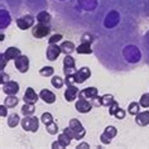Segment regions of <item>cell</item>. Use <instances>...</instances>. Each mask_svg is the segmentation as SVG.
<instances>
[{
	"mask_svg": "<svg viewBox=\"0 0 149 149\" xmlns=\"http://www.w3.org/2000/svg\"><path fill=\"white\" fill-rule=\"evenodd\" d=\"M113 101H114V96L113 95L106 94V95L101 96V104H102V106H109Z\"/></svg>",
	"mask_w": 149,
	"mask_h": 149,
	"instance_id": "cell-32",
	"label": "cell"
},
{
	"mask_svg": "<svg viewBox=\"0 0 149 149\" xmlns=\"http://www.w3.org/2000/svg\"><path fill=\"white\" fill-rule=\"evenodd\" d=\"M40 121H42L44 125H48L53 121V116H52L51 113H43V115L40 116Z\"/></svg>",
	"mask_w": 149,
	"mask_h": 149,
	"instance_id": "cell-33",
	"label": "cell"
},
{
	"mask_svg": "<svg viewBox=\"0 0 149 149\" xmlns=\"http://www.w3.org/2000/svg\"><path fill=\"white\" fill-rule=\"evenodd\" d=\"M14 65H15V68L20 73H25L29 70V58L24 54H20L18 58L14 59Z\"/></svg>",
	"mask_w": 149,
	"mask_h": 149,
	"instance_id": "cell-7",
	"label": "cell"
},
{
	"mask_svg": "<svg viewBox=\"0 0 149 149\" xmlns=\"http://www.w3.org/2000/svg\"><path fill=\"white\" fill-rule=\"evenodd\" d=\"M58 140L61 141V144L66 148V147H68V145L71 144V140H72V139H71V138L67 135L66 133H61V134L58 135Z\"/></svg>",
	"mask_w": 149,
	"mask_h": 149,
	"instance_id": "cell-28",
	"label": "cell"
},
{
	"mask_svg": "<svg viewBox=\"0 0 149 149\" xmlns=\"http://www.w3.org/2000/svg\"><path fill=\"white\" fill-rule=\"evenodd\" d=\"M99 96V90L96 87H87L79 92V99H94Z\"/></svg>",
	"mask_w": 149,
	"mask_h": 149,
	"instance_id": "cell-14",
	"label": "cell"
},
{
	"mask_svg": "<svg viewBox=\"0 0 149 149\" xmlns=\"http://www.w3.org/2000/svg\"><path fill=\"white\" fill-rule=\"evenodd\" d=\"M38 99H40L39 95H37V92L33 90L32 87H27V90H25V92H24V97H23L24 102L33 104V105H34V104L38 101Z\"/></svg>",
	"mask_w": 149,
	"mask_h": 149,
	"instance_id": "cell-11",
	"label": "cell"
},
{
	"mask_svg": "<svg viewBox=\"0 0 149 149\" xmlns=\"http://www.w3.org/2000/svg\"><path fill=\"white\" fill-rule=\"evenodd\" d=\"M37 22L38 23H43V24H48L51 22V14L47 12H39L38 15H37Z\"/></svg>",
	"mask_w": 149,
	"mask_h": 149,
	"instance_id": "cell-23",
	"label": "cell"
},
{
	"mask_svg": "<svg viewBox=\"0 0 149 149\" xmlns=\"http://www.w3.org/2000/svg\"><path fill=\"white\" fill-rule=\"evenodd\" d=\"M17 25H18V28H19L20 31H27V29H29L31 27L34 25V17L27 14V15H23V17L18 18L17 19Z\"/></svg>",
	"mask_w": 149,
	"mask_h": 149,
	"instance_id": "cell-6",
	"label": "cell"
},
{
	"mask_svg": "<svg viewBox=\"0 0 149 149\" xmlns=\"http://www.w3.org/2000/svg\"><path fill=\"white\" fill-rule=\"evenodd\" d=\"M100 140H101V143L102 144H110L111 143V138H109V136H107V135H105V134H101V135H100Z\"/></svg>",
	"mask_w": 149,
	"mask_h": 149,
	"instance_id": "cell-43",
	"label": "cell"
},
{
	"mask_svg": "<svg viewBox=\"0 0 149 149\" xmlns=\"http://www.w3.org/2000/svg\"><path fill=\"white\" fill-rule=\"evenodd\" d=\"M88 148H90V144L86 143V141H82V143L77 145V149H88Z\"/></svg>",
	"mask_w": 149,
	"mask_h": 149,
	"instance_id": "cell-48",
	"label": "cell"
},
{
	"mask_svg": "<svg viewBox=\"0 0 149 149\" xmlns=\"http://www.w3.org/2000/svg\"><path fill=\"white\" fill-rule=\"evenodd\" d=\"M18 102H19V99L15 95H8V97L4 101V105H6V107H15Z\"/></svg>",
	"mask_w": 149,
	"mask_h": 149,
	"instance_id": "cell-24",
	"label": "cell"
},
{
	"mask_svg": "<svg viewBox=\"0 0 149 149\" xmlns=\"http://www.w3.org/2000/svg\"><path fill=\"white\" fill-rule=\"evenodd\" d=\"M51 84L53 85L56 88H61V87L63 86V80H62L59 76H54V77H52Z\"/></svg>",
	"mask_w": 149,
	"mask_h": 149,
	"instance_id": "cell-34",
	"label": "cell"
},
{
	"mask_svg": "<svg viewBox=\"0 0 149 149\" xmlns=\"http://www.w3.org/2000/svg\"><path fill=\"white\" fill-rule=\"evenodd\" d=\"M61 53H62L61 46H57V43H54V44H49V46H48L46 56H47L48 61H57V58L59 57Z\"/></svg>",
	"mask_w": 149,
	"mask_h": 149,
	"instance_id": "cell-8",
	"label": "cell"
},
{
	"mask_svg": "<svg viewBox=\"0 0 149 149\" xmlns=\"http://www.w3.org/2000/svg\"><path fill=\"white\" fill-rule=\"evenodd\" d=\"M94 42V37L91 34H87V33H85V34L81 37V43H92Z\"/></svg>",
	"mask_w": 149,
	"mask_h": 149,
	"instance_id": "cell-39",
	"label": "cell"
},
{
	"mask_svg": "<svg viewBox=\"0 0 149 149\" xmlns=\"http://www.w3.org/2000/svg\"><path fill=\"white\" fill-rule=\"evenodd\" d=\"M63 133H66L71 139L81 140L85 135H86V129L82 126L80 120H77V119H71L68 128L63 129Z\"/></svg>",
	"mask_w": 149,
	"mask_h": 149,
	"instance_id": "cell-1",
	"label": "cell"
},
{
	"mask_svg": "<svg viewBox=\"0 0 149 149\" xmlns=\"http://www.w3.org/2000/svg\"><path fill=\"white\" fill-rule=\"evenodd\" d=\"M123 56L128 62L136 63L141 59V52L136 46H126L123 49Z\"/></svg>",
	"mask_w": 149,
	"mask_h": 149,
	"instance_id": "cell-2",
	"label": "cell"
},
{
	"mask_svg": "<svg viewBox=\"0 0 149 149\" xmlns=\"http://www.w3.org/2000/svg\"><path fill=\"white\" fill-rule=\"evenodd\" d=\"M92 104L90 101H87V99H79L74 105V109H76L79 113L81 114H86V113H90L91 109H92Z\"/></svg>",
	"mask_w": 149,
	"mask_h": 149,
	"instance_id": "cell-10",
	"label": "cell"
},
{
	"mask_svg": "<svg viewBox=\"0 0 149 149\" xmlns=\"http://www.w3.org/2000/svg\"><path fill=\"white\" fill-rule=\"evenodd\" d=\"M3 91L6 95H17L19 91V84L15 81H8L6 84L3 85Z\"/></svg>",
	"mask_w": 149,
	"mask_h": 149,
	"instance_id": "cell-12",
	"label": "cell"
},
{
	"mask_svg": "<svg viewBox=\"0 0 149 149\" xmlns=\"http://www.w3.org/2000/svg\"><path fill=\"white\" fill-rule=\"evenodd\" d=\"M128 113L130 115H134V116H136L138 114L140 113V104L139 102H130V105L128 107Z\"/></svg>",
	"mask_w": 149,
	"mask_h": 149,
	"instance_id": "cell-26",
	"label": "cell"
},
{
	"mask_svg": "<svg viewBox=\"0 0 149 149\" xmlns=\"http://www.w3.org/2000/svg\"><path fill=\"white\" fill-rule=\"evenodd\" d=\"M79 88H77L74 85H70V86H67L66 91H65V100L68 102H72L76 100L77 95H79Z\"/></svg>",
	"mask_w": 149,
	"mask_h": 149,
	"instance_id": "cell-13",
	"label": "cell"
},
{
	"mask_svg": "<svg viewBox=\"0 0 149 149\" xmlns=\"http://www.w3.org/2000/svg\"><path fill=\"white\" fill-rule=\"evenodd\" d=\"M10 23H12V17H10V14L6 12V10L1 9L0 10V28H1V31L8 28Z\"/></svg>",
	"mask_w": 149,
	"mask_h": 149,
	"instance_id": "cell-15",
	"label": "cell"
},
{
	"mask_svg": "<svg viewBox=\"0 0 149 149\" xmlns=\"http://www.w3.org/2000/svg\"><path fill=\"white\" fill-rule=\"evenodd\" d=\"M39 97L42 99L46 104H53V102H56V95L52 91L47 90V88H43V90H40Z\"/></svg>",
	"mask_w": 149,
	"mask_h": 149,
	"instance_id": "cell-16",
	"label": "cell"
},
{
	"mask_svg": "<svg viewBox=\"0 0 149 149\" xmlns=\"http://www.w3.org/2000/svg\"><path fill=\"white\" fill-rule=\"evenodd\" d=\"M0 70L1 71H4V68H5V65L8 63V59H6V57L4 56V53H1V56H0Z\"/></svg>",
	"mask_w": 149,
	"mask_h": 149,
	"instance_id": "cell-40",
	"label": "cell"
},
{
	"mask_svg": "<svg viewBox=\"0 0 149 149\" xmlns=\"http://www.w3.org/2000/svg\"><path fill=\"white\" fill-rule=\"evenodd\" d=\"M46 130H47L48 134H51V135H54V134H57L58 133V125H57V123L52 121L51 124L46 125Z\"/></svg>",
	"mask_w": 149,
	"mask_h": 149,
	"instance_id": "cell-30",
	"label": "cell"
},
{
	"mask_svg": "<svg viewBox=\"0 0 149 149\" xmlns=\"http://www.w3.org/2000/svg\"><path fill=\"white\" fill-rule=\"evenodd\" d=\"M119 22H120V14L116 10H111V12L107 13V15L104 19V27L111 29V28L116 27L119 24Z\"/></svg>",
	"mask_w": 149,
	"mask_h": 149,
	"instance_id": "cell-4",
	"label": "cell"
},
{
	"mask_svg": "<svg viewBox=\"0 0 149 149\" xmlns=\"http://www.w3.org/2000/svg\"><path fill=\"white\" fill-rule=\"evenodd\" d=\"M139 104L141 107H149V94L141 95V97L139 100Z\"/></svg>",
	"mask_w": 149,
	"mask_h": 149,
	"instance_id": "cell-36",
	"label": "cell"
},
{
	"mask_svg": "<svg viewBox=\"0 0 149 149\" xmlns=\"http://www.w3.org/2000/svg\"><path fill=\"white\" fill-rule=\"evenodd\" d=\"M53 73H54V70H53V67H51V66L42 67V68L39 70V74L43 77H51V76H53Z\"/></svg>",
	"mask_w": 149,
	"mask_h": 149,
	"instance_id": "cell-27",
	"label": "cell"
},
{
	"mask_svg": "<svg viewBox=\"0 0 149 149\" xmlns=\"http://www.w3.org/2000/svg\"><path fill=\"white\" fill-rule=\"evenodd\" d=\"M22 128L25 132H31V133H37L39 128V120L36 116H25L23 118V120L20 121Z\"/></svg>",
	"mask_w": 149,
	"mask_h": 149,
	"instance_id": "cell-3",
	"label": "cell"
},
{
	"mask_svg": "<svg viewBox=\"0 0 149 149\" xmlns=\"http://www.w3.org/2000/svg\"><path fill=\"white\" fill-rule=\"evenodd\" d=\"M63 66L65 67H76L74 58L71 57V54H66V57L63 58Z\"/></svg>",
	"mask_w": 149,
	"mask_h": 149,
	"instance_id": "cell-31",
	"label": "cell"
},
{
	"mask_svg": "<svg viewBox=\"0 0 149 149\" xmlns=\"http://www.w3.org/2000/svg\"><path fill=\"white\" fill-rule=\"evenodd\" d=\"M77 53L79 54H91L92 53V48L90 43H81L79 47L76 48Z\"/></svg>",
	"mask_w": 149,
	"mask_h": 149,
	"instance_id": "cell-20",
	"label": "cell"
},
{
	"mask_svg": "<svg viewBox=\"0 0 149 149\" xmlns=\"http://www.w3.org/2000/svg\"><path fill=\"white\" fill-rule=\"evenodd\" d=\"M135 123L139 126H147V125H149V111L148 110L140 111V113L136 115V118H135Z\"/></svg>",
	"mask_w": 149,
	"mask_h": 149,
	"instance_id": "cell-17",
	"label": "cell"
},
{
	"mask_svg": "<svg viewBox=\"0 0 149 149\" xmlns=\"http://www.w3.org/2000/svg\"><path fill=\"white\" fill-rule=\"evenodd\" d=\"M79 5L84 10L92 12L97 8V0H79Z\"/></svg>",
	"mask_w": 149,
	"mask_h": 149,
	"instance_id": "cell-18",
	"label": "cell"
},
{
	"mask_svg": "<svg viewBox=\"0 0 149 149\" xmlns=\"http://www.w3.org/2000/svg\"><path fill=\"white\" fill-rule=\"evenodd\" d=\"M61 49H62V53L71 54L73 51H76V48H74V44L72 42H70V40H66V42H63L61 44Z\"/></svg>",
	"mask_w": 149,
	"mask_h": 149,
	"instance_id": "cell-21",
	"label": "cell"
},
{
	"mask_svg": "<svg viewBox=\"0 0 149 149\" xmlns=\"http://www.w3.org/2000/svg\"><path fill=\"white\" fill-rule=\"evenodd\" d=\"M91 100H92V101H91L92 106H96V107H99V106H102V104H101V97H99V96H96V97L91 99Z\"/></svg>",
	"mask_w": 149,
	"mask_h": 149,
	"instance_id": "cell-44",
	"label": "cell"
},
{
	"mask_svg": "<svg viewBox=\"0 0 149 149\" xmlns=\"http://www.w3.org/2000/svg\"><path fill=\"white\" fill-rule=\"evenodd\" d=\"M107 107H109V114L111 115V116H114L115 113H116V111L119 110V107H120V106H119V104H118V102L114 100V101L111 102V104H110V105L107 106Z\"/></svg>",
	"mask_w": 149,
	"mask_h": 149,
	"instance_id": "cell-35",
	"label": "cell"
},
{
	"mask_svg": "<svg viewBox=\"0 0 149 149\" xmlns=\"http://www.w3.org/2000/svg\"><path fill=\"white\" fill-rule=\"evenodd\" d=\"M6 105H1L0 106V116L1 118H6V114H8V111H6Z\"/></svg>",
	"mask_w": 149,
	"mask_h": 149,
	"instance_id": "cell-45",
	"label": "cell"
},
{
	"mask_svg": "<svg viewBox=\"0 0 149 149\" xmlns=\"http://www.w3.org/2000/svg\"><path fill=\"white\" fill-rule=\"evenodd\" d=\"M91 77V70L88 67H81L74 74V79H76V84H84L86 80H88Z\"/></svg>",
	"mask_w": 149,
	"mask_h": 149,
	"instance_id": "cell-9",
	"label": "cell"
},
{
	"mask_svg": "<svg viewBox=\"0 0 149 149\" xmlns=\"http://www.w3.org/2000/svg\"><path fill=\"white\" fill-rule=\"evenodd\" d=\"M62 34H53V36H51L49 37V39H48V43L49 44H54V43H57L59 42V40H62Z\"/></svg>",
	"mask_w": 149,
	"mask_h": 149,
	"instance_id": "cell-38",
	"label": "cell"
},
{
	"mask_svg": "<svg viewBox=\"0 0 149 149\" xmlns=\"http://www.w3.org/2000/svg\"><path fill=\"white\" fill-rule=\"evenodd\" d=\"M34 111H36V107L33 104H27L25 102L23 107H22V114L24 115V116H32L33 114H34Z\"/></svg>",
	"mask_w": 149,
	"mask_h": 149,
	"instance_id": "cell-22",
	"label": "cell"
},
{
	"mask_svg": "<svg viewBox=\"0 0 149 149\" xmlns=\"http://www.w3.org/2000/svg\"><path fill=\"white\" fill-rule=\"evenodd\" d=\"M20 54H22V52H20L19 48H17V47H9L8 49L4 52V56L6 57V59H8V61H10V59L18 58Z\"/></svg>",
	"mask_w": 149,
	"mask_h": 149,
	"instance_id": "cell-19",
	"label": "cell"
},
{
	"mask_svg": "<svg viewBox=\"0 0 149 149\" xmlns=\"http://www.w3.org/2000/svg\"><path fill=\"white\" fill-rule=\"evenodd\" d=\"M8 81H9V76L4 72V71H1V86H3L4 84L8 82Z\"/></svg>",
	"mask_w": 149,
	"mask_h": 149,
	"instance_id": "cell-46",
	"label": "cell"
},
{
	"mask_svg": "<svg viewBox=\"0 0 149 149\" xmlns=\"http://www.w3.org/2000/svg\"><path fill=\"white\" fill-rule=\"evenodd\" d=\"M104 134L105 135H107L109 138H115L116 136V134H118V130H116V128L115 126H113V125H109V126H106L105 128V130H104Z\"/></svg>",
	"mask_w": 149,
	"mask_h": 149,
	"instance_id": "cell-29",
	"label": "cell"
},
{
	"mask_svg": "<svg viewBox=\"0 0 149 149\" xmlns=\"http://www.w3.org/2000/svg\"><path fill=\"white\" fill-rule=\"evenodd\" d=\"M77 70L76 67H65L63 66V73H65V76H73V74H76Z\"/></svg>",
	"mask_w": 149,
	"mask_h": 149,
	"instance_id": "cell-37",
	"label": "cell"
},
{
	"mask_svg": "<svg viewBox=\"0 0 149 149\" xmlns=\"http://www.w3.org/2000/svg\"><path fill=\"white\" fill-rule=\"evenodd\" d=\"M49 32H51V28L47 24H43V23H38L32 28V36L37 39H42L44 37H47L49 34Z\"/></svg>",
	"mask_w": 149,
	"mask_h": 149,
	"instance_id": "cell-5",
	"label": "cell"
},
{
	"mask_svg": "<svg viewBox=\"0 0 149 149\" xmlns=\"http://www.w3.org/2000/svg\"><path fill=\"white\" fill-rule=\"evenodd\" d=\"M114 116L116 118V119H119V120H123V119L125 118V111L123 110V109H120V107H119V110L116 111V113H115Z\"/></svg>",
	"mask_w": 149,
	"mask_h": 149,
	"instance_id": "cell-41",
	"label": "cell"
},
{
	"mask_svg": "<svg viewBox=\"0 0 149 149\" xmlns=\"http://www.w3.org/2000/svg\"><path fill=\"white\" fill-rule=\"evenodd\" d=\"M65 82H66L67 86H70V85H74V84H76V79H74V74H73V76H66Z\"/></svg>",
	"mask_w": 149,
	"mask_h": 149,
	"instance_id": "cell-42",
	"label": "cell"
},
{
	"mask_svg": "<svg viewBox=\"0 0 149 149\" xmlns=\"http://www.w3.org/2000/svg\"><path fill=\"white\" fill-rule=\"evenodd\" d=\"M20 123V118L18 114H10L8 118V126L9 128H15V126Z\"/></svg>",
	"mask_w": 149,
	"mask_h": 149,
	"instance_id": "cell-25",
	"label": "cell"
},
{
	"mask_svg": "<svg viewBox=\"0 0 149 149\" xmlns=\"http://www.w3.org/2000/svg\"><path fill=\"white\" fill-rule=\"evenodd\" d=\"M52 148L53 149H63L65 147L61 144V141L57 140V141H53V143H52Z\"/></svg>",
	"mask_w": 149,
	"mask_h": 149,
	"instance_id": "cell-47",
	"label": "cell"
}]
</instances>
